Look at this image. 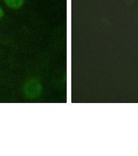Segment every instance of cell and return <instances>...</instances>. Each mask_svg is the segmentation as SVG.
Returning a JSON list of instances; mask_svg holds the SVG:
<instances>
[{
	"instance_id": "1",
	"label": "cell",
	"mask_w": 138,
	"mask_h": 156,
	"mask_svg": "<svg viewBox=\"0 0 138 156\" xmlns=\"http://www.w3.org/2000/svg\"><path fill=\"white\" fill-rule=\"evenodd\" d=\"M8 6L14 9H18L23 5L24 0H4Z\"/></svg>"
},
{
	"instance_id": "2",
	"label": "cell",
	"mask_w": 138,
	"mask_h": 156,
	"mask_svg": "<svg viewBox=\"0 0 138 156\" xmlns=\"http://www.w3.org/2000/svg\"><path fill=\"white\" fill-rule=\"evenodd\" d=\"M4 15V12L3 11V9H2V8L0 7V19L2 18V17Z\"/></svg>"
}]
</instances>
